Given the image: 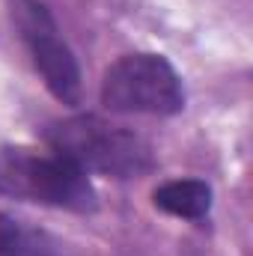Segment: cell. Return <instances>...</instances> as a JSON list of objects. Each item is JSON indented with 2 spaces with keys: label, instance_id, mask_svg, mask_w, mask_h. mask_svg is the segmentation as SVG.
<instances>
[{
  "label": "cell",
  "instance_id": "277c9868",
  "mask_svg": "<svg viewBox=\"0 0 253 256\" xmlns=\"http://www.w3.org/2000/svg\"><path fill=\"white\" fill-rule=\"evenodd\" d=\"M9 15L48 92L57 102L74 108L80 102V68L72 48L60 39L57 21L48 12V6L42 0H9Z\"/></svg>",
  "mask_w": 253,
  "mask_h": 256
},
{
  "label": "cell",
  "instance_id": "3957f363",
  "mask_svg": "<svg viewBox=\"0 0 253 256\" xmlns=\"http://www.w3.org/2000/svg\"><path fill=\"white\" fill-rule=\"evenodd\" d=\"M102 104L114 114L173 116L185 110V86L167 57L137 51L108 66L102 78Z\"/></svg>",
  "mask_w": 253,
  "mask_h": 256
},
{
  "label": "cell",
  "instance_id": "6da1fadb",
  "mask_svg": "<svg viewBox=\"0 0 253 256\" xmlns=\"http://www.w3.org/2000/svg\"><path fill=\"white\" fill-rule=\"evenodd\" d=\"M45 140L51 152L74 161L86 173L137 179L155 167L152 146L140 134L92 114H78L51 122L45 128Z\"/></svg>",
  "mask_w": 253,
  "mask_h": 256
},
{
  "label": "cell",
  "instance_id": "7a4b0ae2",
  "mask_svg": "<svg viewBox=\"0 0 253 256\" xmlns=\"http://www.w3.org/2000/svg\"><path fill=\"white\" fill-rule=\"evenodd\" d=\"M0 194L78 214L98 208V194L86 170L57 152L27 146H0Z\"/></svg>",
  "mask_w": 253,
  "mask_h": 256
},
{
  "label": "cell",
  "instance_id": "8992f818",
  "mask_svg": "<svg viewBox=\"0 0 253 256\" xmlns=\"http://www.w3.org/2000/svg\"><path fill=\"white\" fill-rule=\"evenodd\" d=\"M0 256H63L57 242L30 226L27 220H18L6 212H0Z\"/></svg>",
  "mask_w": 253,
  "mask_h": 256
},
{
  "label": "cell",
  "instance_id": "5b68a950",
  "mask_svg": "<svg viewBox=\"0 0 253 256\" xmlns=\"http://www.w3.org/2000/svg\"><path fill=\"white\" fill-rule=\"evenodd\" d=\"M155 208L182 218V220H200L212 208V188L202 179H173L164 182L152 194Z\"/></svg>",
  "mask_w": 253,
  "mask_h": 256
}]
</instances>
